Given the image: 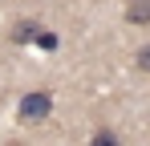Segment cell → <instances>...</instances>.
I'll list each match as a JSON object with an SVG mask.
<instances>
[{"label":"cell","instance_id":"cell-1","mask_svg":"<svg viewBox=\"0 0 150 146\" xmlns=\"http://www.w3.org/2000/svg\"><path fill=\"white\" fill-rule=\"evenodd\" d=\"M49 114H53V97L45 89H28L21 97V106H16V118L21 122H45Z\"/></svg>","mask_w":150,"mask_h":146},{"label":"cell","instance_id":"cell-7","mask_svg":"<svg viewBox=\"0 0 150 146\" xmlns=\"http://www.w3.org/2000/svg\"><path fill=\"white\" fill-rule=\"evenodd\" d=\"M8 146H21V142H8Z\"/></svg>","mask_w":150,"mask_h":146},{"label":"cell","instance_id":"cell-4","mask_svg":"<svg viewBox=\"0 0 150 146\" xmlns=\"http://www.w3.org/2000/svg\"><path fill=\"white\" fill-rule=\"evenodd\" d=\"M89 146H122V138H118L114 130H105V126H101V130H93V138H89Z\"/></svg>","mask_w":150,"mask_h":146},{"label":"cell","instance_id":"cell-2","mask_svg":"<svg viewBox=\"0 0 150 146\" xmlns=\"http://www.w3.org/2000/svg\"><path fill=\"white\" fill-rule=\"evenodd\" d=\"M126 21L130 24H150V0H130L126 4Z\"/></svg>","mask_w":150,"mask_h":146},{"label":"cell","instance_id":"cell-3","mask_svg":"<svg viewBox=\"0 0 150 146\" xmlns=\"http://www.w3.org/2000/svg\"><path fill=\"white\" fill-rule=\"evenodd\" d=\"M37 37H41V28H37V21H21L16 28H12V41H16V45H25V41L33 45Z\"/></svg>","mask_w":150,"mask_h":146},{"label":"cell","instance_id":"cell-6","mask_svg":"<svg viewBox=\"0 0 150 146\" xmlns=\"http://www.w3.org/2000/svg\"><path fill=\"white\" fill-rule=\"evenodd\" d=\"M37 45L45 49V53H53V49H57V37H53V33H41V37H37Z\"/></svg>","mask_w":150,"mask_h":146},{"label":"cell","instance_id":"cell-5","mask_svg":"<svg viewBox=\"0 0 150 146\" xmlns=\"http://www.w3.org/2000/svg\"><path fill=\"white\" fill-rule=\"evenodd\" d=\"M134 61H138V69H142V73H150V45L138 49V57H134Z\"/></svg>","mask_w":150,"mask_h":146}]
</instances>
